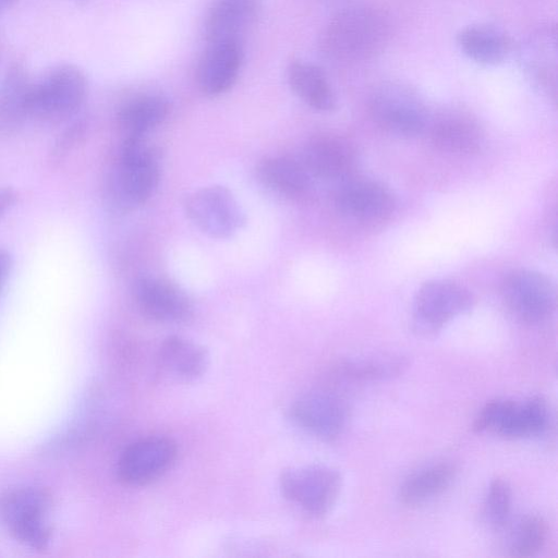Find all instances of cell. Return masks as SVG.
Returning <instances> with one entry per match:
<instances>
[{
    "label": "cell",
    "instance_id": "obj_1",
    "mask_svg": "<svg viewBox=\"0 0 558 558\" xmlns=\"http://www.w3.org/2000/svg\"><path fill=\"white\" fill-rule=\"evenodd\" d=\"M390 36L388 17L368 7L345 9L335 15L323 34L325 53L341 62L366 61L379 53Z\"/></svg>",
    "mask_w": 558,
    "mask_h": 558
},
{
    "label": "cell",
    "instance_id": "obj_2",
    "mask_svg": "<svg viewBox=\"0 0 558 558\" xmlns=\"http://www.w3.org/2000/svg\"><path fill=\"white\" fill-rule=\"evenodd\" d=\"M87 93V78L78 66L56 65L32 82L28 118L47 124L68 121L83 107Z\"/></svg>",
    "mask_w": 558,
    "mask_h": 558
},
{
    "label": "cell",
    "instance_id": "obj_3",
    "mask_svg": "<svg viewBox=\"0 0 558 558\" xmlns=\"http://www.w3.org/2000/svg\"><path fill=\"white\" fill-rule=\"evenodd\" d=\"M51 508V494L43 487L5 489L0 493V526L25 546L46 549L52 536Z\"/></svg>",
    "mask_w": 558,
    "mask_h": 558
},
{
    "label": "cell",
    "instance_id": "obj_4",
    "mask_svg": "<svg viewBox=\"0 0 558 558\" xmlns=\"http://www.w3.org/2000/svg\"><path fill=\"white\" fill-rule=\"evenodd\" d=\"M160 179L159 157L144 137H124L111 184L121 208H133L151 197Z\"/></svg>",
    "mask_w": 558,
    "mask_h": 558
},
{
    "label": "cell",
    "instance_id": "obj_5",
    "mask_svg": "<svg viewBox=\"0 0 558 558\" xmlns=\"http://www.w3.org/2000/svg\"><path fill=\"white\" fill-rule=\"evenodd\" d=\"M473 305L474 298L463 286L444 279L429 280L415 294L412 328L421 337H434Z\"/></svg>",
    "mask_w": 558,
    "mask_h": 558
},
{
    "label": "cell",
    "instance_id": "obj_6",
    "mask_svg": "<svg viewBox=\"0 0 558 558\" xmlns=\"http://www.w3.org/2000/svg\"><path fill=\"white\" fill-rule=\"evenodd\" d=\"M368 108L379 126L397 135H417L428 123L424 101L403 83L388 81L377 85L369 95Z\"/></svg>",
    "mask_w": 558,
    "mask_h": 558
},
{
    "label": "cell",
    "instance_id": "obj_7",
    "mask_svg": "<svg viewBox=\"0 0 558 558\" xmlns=\"http://www.w3.org/2000/svg\"><path fill=\"white\" fill-rule=\"evenodd\" d=\"M184 209L190 221L211 239L231 238L245 222V214L235 196L222 185H207L192 192Z\"/></svg>",
    "mask_w": 558,
    "mask_h": 558
},
{
    "label": "cell",
    "instance_id": "obj_8",
    "mask_svg": "<svg viewBox=\"0 0 558 558\" xmlns=\"http://www.w3.org/2000/svg\"><path fill=\"white\" fill-rule=\"evenodd\" d=\"M340 473L326 465H306L284 470L280 489L286 499L314 518L326 515L341 490Z\"/></svg>",
    "mask_w": 558,
    "mask_h": 558
},
{
    "label": "cell",
    "instance_id": "obj_9",
    "mask_svg": "<svg viewBox=\"0 0 558 558\" xmlns=\"http://www.w3.org/2000/svg\"><path fill=\"white\" fill-rule=\"evenodd\" d=\"M501 296L507 308L520 320L538 324L555 308V289L550 280L536 270L517 269L501 283Z\"/></svg>",
    "mask_w": 558,
    "mask_h": 558
},
{
    "label": "cell",
    "instance_id": "obj_10",
    "mask_svg": "<svg viewBox=\"0 0 558 558\" xmlns=\"http://www.w3.org/2000/svg\"><path fill=\"white\" fill-rule=\"evenodd\" d=\"M482 423L487 432L507 438L533 437L546 428L548 407L541 397H531L521 403L496 399L484 407Z\"/></svg>",
    "mask_w": 558,
    "mask_h": 558
},
{
    "label": "cell",
    "instance_id": "obj_11",
    "mask_svg": "<svg viewBox=\"0 0 558 558\" xmlns=\"http://www.w3.org/2000/svg\"><path fill=\"white\" fill-rule=\"evenodd\" d=\"M175 442L167 437L150 436L131 444L118 462V476L129 486H144L157 481L174 464Z\"/></svg>",
    "mask_w": 558,
    "mask_h": 558
},
{
    "label": "cell",
    "instance_id": "obj_12",
    "mask_svg": "<svg viewBox=\"0 0 558 558\" xmlns=\"http://www.w3.org/2000/svg\"><path fill=\"white\" fill-rule=\"evenodd\" d=\"M337 209L360 222H380L390 217L396 207L395 196L383 183L356 178L344 181L335 194Z\"/></svg>",
    "mask_w": 558,
    "mask_h": 558
},
{
    "label": "cell",
    "instance_id": "obj_13",
    "mask_svg": "<svg viewBox=\"0 0 558 558\" xmlns=\"http://www.w3.org/2000/svg\"><path fill=\"white\" fill-rule=\"evenodd\" d=\"M133 296L141 314L154 322L178 324L193 315L189 295L167 279L149 276L137 279Z\"/></svg>",
    "mask_w": 558,
    "mask_h": 558
},
{
    "label": "cell",
    "instance_id": "obj_14",
    "mask_svg": "<svg viewBox=\"0 0 558 558\" xmlns=\"http://www.w3.org/2000/svg\"><path fill=\"white\" fill-rule=\"evenodd\" d=\"M290 414L303 429L324 440L337 438L348 418L342 399L326 389L312 390L299 397L292 404Z\"/></svg>",
    "mask_w": 558,
    "mask_h": 558
},
{
    "label": "cell",
    "instance_id": "obj_15",
    "mask_svg": "<svg viewBox=\"0 0 558 558\" xmlns=\"http://www.w3.org/2000/svg\"><path fill=\"white\" fill-rule=\"evenodd\" d=\"M243 64V48L239 43H209L196 66L198 89L208 97L230 90L238 81Z\"/></svg>",
    "mask_w": 558,
    "mask_h": 558
},
{
    "label": "cell",
    "instance_id": "obj_16",
    "mask_svg": "<svg viewBox=\"0 0 558 558\" xmlns=\"http://www.w3.org/2000/svg\"><path fill=\"white\" fill-rule=\"evenodd\" d=\"M521 64L529 80L543 93L556 99L557 95V28L555 24L541 25L522 45Z\"/></svg>",
    "mask_w": 558,
    "mask_h": 558
},
{
    "label": "cell",
    "instance_id": "obj_17",
    "mask_svg": "<svg viewBox=\"0 0 558 558\" xmlns=\"http://www.w3.org/2000/svg\"><path fill=\"white\" fill-rule=\"evenodd\" d=\"M430 137L440 150L458 155L475 154L484 144V132L476 118L458 107L442 109L433 119Z\"/></svg>",
    "mask_w": 558,
    "mask_h": 558
},
{
    "label": "cell",
    "instance_id": "obj_18",
    "mask_svg": "<svg viewBox=\"0 0 558 558\" xmlns=\"http://www.w3.org/2000/svg\"><path fill=\"white\" fill-rule=\"evenodd\" d=\"M259 13L257 0H215L204 22L206 43H239L255 25Z\"/></svg>",
    "mask_w": 558,
    "mask_h": 558
},
{
    "label": "cell",
    "instance_id": "obj_19",
    "mask_svg": "<svg viewBox=\"0 0 558 558\" xmlns=\"http://www.w3.org/2000/svg\"><path fill=\"white\" fill-rule=\"evenodd\" d=\"M208 361V353L201 344L181 336L166 338L157 354L159 374L165 379L180 384L202 377Z\"/></svg>",
    "mask_w": 558,
    "mask_h": 558
},
{
    "label": "cell",
    "instance_id": "obj_20",
    "mask_svg": "<svg viewBox=\"0 0 558 558\" xmlns=\"http://www.w3.org/2000/svg\"><path fill=\"white\" fill-rule=\"evenodd\" d=\"M311 177L345 179L355 166V154L347 141L335 135H318L308 141L302 161Z\"/></svg>",
    "mask_w": 558,
    "mask_h": 558
},
{
    "label": "cell",
    "instance_id": "obj_21",
    "mask_svg": "<svg viewBox=\"0 0 558 558\" xmlns=\"http://www.w3.org/2000/svg\"><path fill=\"white\" fill-rule=\"evenodd\" d=\"M459 49L470 60L483 66H495L512 51L510 36L500 27L475 23L462 27L456 36Z\"/></svg>",
    "mask_w": 558,
    "mask_h": 558
},
{
    "label": "cell",
    "instance_id": "obj_22",
    "mask_svg": "<svg viewBox=\"0 0 558 558\" xmlns=\"http://www.w3.org/2000/svg\"><path fill=\"white\" fill-rule=\"evenodd\" d=\"M286 74L292 92L308 107L322 112L336 108V94L322 68L295 59L287 65Z\"/></svg>",
    "mask_w": 558,
    "mask_h": 558
},
{
    "label": "cell",
    "instance_id": "obj_23",
    "mask_svg": "<svg viewBox=\"0 0 558 558\" xmlns=\"http://www.w3.org/2000/svg\"><path fill=\"white\" fill-rule=\"evenodd\" d=\"M258 180L268 190L289 198L304 196L311 187V175L301 161L270 156L256 168Z\"/></svg>",
    "mask_w": 558,
    "mask_h": 558
},
{
    "label": "cell",
    "instance_id": "obj_24",
    "mask_svg": "<svg viewBox=\"0 0 558 558\" xmlns=\"http://www.w3.org/2000/svg\"><path fill=\"white\" fill-rule=\"evenodd\" d=\"M32 81L24 66L13 64L0 85V134L15 132L28 120Z\"/></svg>",
    "mask_w": 558,
    "mask_h": 558
},
{
    "label": "cell",
    "instance_id": "obj_25",
    "mask_svg": "<svg viewBox=\"0 0 558 558\" xmlns=\"http://www.w3.org/2000/svg\"><path fill=\"white\" fill-rule=\"evenodd\" d=\"M170 112L169 100L160 94H143L128 100L119 110L118 122L125 137H144L162 123Z\"/></svg>",
    "mask_w": 558,
    "mask_h": 558
},
{
    "label": "cell",
    "instance_id": "obj_26",
    "mask_svg": "<svg viewBox=\"0 0 558 558\" xmlns=\"http://www.w3.org/2000/svg\"><path fill=\"white\" fill-rule=\"evenodd\" d=\"M457 468L450 462L426 466L410 475L400 486L399 498L403 505H422L444 493L453 482Z\"/></svg>",
    "mask_w": 558,
    "mask_h": 558
},
{
    "label": "cell",
    "instance_id": "obj_27",
    "mask_svg": "<svg viewBox=\"0 0 558 558\" xmlns=\"http://www.w3.org/2000/svg\"><path fill=\"white\" fill-rule=\"evenodd\" d=\"M408 367V360L397 354H371L347 359L338 369L355 380H383L400 375Z\"/></svg>",
    "mask_w": 558,
    "mask_h": 558
},
{
    "label": "cell",
    "instance_id": "obj_28",
    "mask_svg": "<svg viewBox=\"0 0 558 558\" xmlns=\"http://www.w3.org/2000/svg\"><path fill=\"white\" fill-rule=\"evenodd\" d=\"M548 526L538 515H526L515 525L510 539V555L513 557H532L545 546Z\"/></svg>",
    "mask_w": 558,
    "mask_h": 558
},
{
    "label": "cell",
    "instance_id": "obj_29",
    "mask_svg": "<svg viewBox=\"0 0 558 558\" xmlns=\"http://www.w3.org/2000/svg\"><path fill=\"white\" fill-rule=\"evenodd\" d=\"M512 494L507 481L497 477L489 484L485 498V517L492 527L502 529L509 520Z\"/></svg>",
    "mask_w": 558,
    "mask_h": 558
},
{
    "label": "cell",
    "instance_id": "obj_30",
    "mask_svg": "<svg viewBox=\"0 0 558 558\" xmlns=\"http://www.w3.org/2000/svg\"><path fill=\"white\" fill-rule=\"evenodd\" d=\"M19 192L12 186H0V217L14 207Z\"/></svg>",
    "mask_w": 558,
    "mask_h": 558
},
{
    "label": "cell",
    "instance_id": "obj_31",
    "mask_svg": "<svg viewBox=\"0 0 558 558\" xmlns=\"http://www.w3.org/2000/svg\"><path fill=\"white\" fill-rule=\"evenodd\" d=\"M11 267L12 258L10 254L5 250L0 248V291L8 279Z\"/></svg>",
    "mask_w": 558,
    "mask_h": 558
},
{
    "label": "cell",
    "instance_id": "obj_32",
    "mask_svg": "<svg viewBox=\"0 0 558 558\" xmlns=\"http://www.w3.org/2000/svg\"><path fill=\"white\" fill-rule=\"evenodd\" d=\"M16 0H0V12L11 7Z\"/></svg>",
    "mask_w": 558,
    "mask_h": 558
}]
</instances>
